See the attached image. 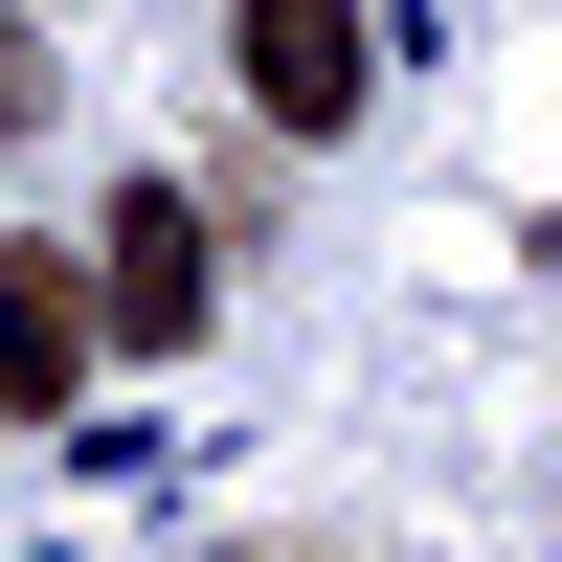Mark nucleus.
Here are the masks:
<instances>
[{
  "instance_id": "nucleus-3",
  "label": "nucleus",
  "mask_w": 562,
  "mask_h": 562,
  "mask_svg": "<svg viewBox=\"0 0 562 562\" xmlns=\"http://www.w3.org/2000/svg\"><path fill=\"white\" fill-rule=\"evenodd\" d=\"M225 68H248V113H270V135H338L383 45H360V0H248V23H225Z\"/></svg>"
},
{
  "instance_id": "nucleus-2",
  "label": "nucleus",
  "mask_w": 562,
  "mask_h": 562,
  "mask_svg": "<svg viewBox=\"0 0 562 562\" xmlns=\"http://www.w3.org/2000/svg\"><path fill=\"white\" fill-rule=\"evenodd\" d=\"M113 360V315H90V248L68 225H0V428H68V383Z\"/></svg>"
},
{
  "instance_id": "nucleus-1",
  "label": "nucleus",
  "mask_w": 562,
  "mask_h": 562,
  "mask_svg": "<svg viewBox=\"0 0 562 562\" xmlns=\"http://www.w3.org/2000/svg\"><path fill=\"white\" fill-rule=\"evenodd\" d=\"M90 315H113V360H180V338L225 315V248H203L180 180H113V225H90Z\"/></svg>"
}]
</instances>
